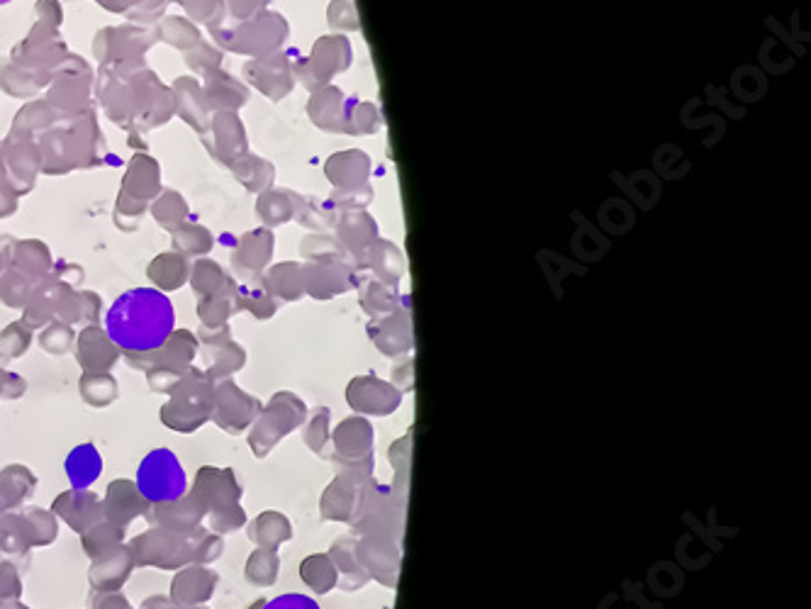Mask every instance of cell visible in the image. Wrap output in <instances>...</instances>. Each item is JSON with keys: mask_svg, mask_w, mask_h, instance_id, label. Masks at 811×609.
<instances>
[{"mask_svg": "<svg viewBox=\"0 0 811 609\" xmlns=\"http://www.w3.org/2000/svg\"><path fill=\"white\" fill-rule=\"evenodd\" d=\"M174 302L157 288L125 290L106 315L110 341L127 353L159 351L174 335Z\"/></svg>", "mask_w": 811, "mask_h": 609, "instance_id": "obj_1", "label": "cell"}, {"mask_svg": "<svg viewBox=\"0 0 811 609\" xmlns=\"http://www.w3.org/2000/svg\"><path fill=\"white\" fill-rule=\"evenodd\" d=\"M358 505L354 510V531L358 537H388L400 541L405 529L407 495L395 486L368 480L358 488Z\"/></svg>", "mask_w": 811, "mask_h": 609, "instance_id": "obj_2", "label": "cell"}, {"mask_svg": "<svg viewBox=\"0 0 811 609\" xmlns=\"http://www.w3.org/2000/svg\"><path fill=\"white\" fill-rule=\"evenodd\" d=\"M137 490L149 502H176L188 490V478L184 463L171 449H154L137 468Z\"/></svg>", "mask_w": 811, "mask_h": 609, "instance_id": "obj_3", "label": "cell"}, {"mask_svg": "<svg viewBox=\"0 0 811 609\" xmlns=\"http://www.w3.org/2000/svg\"><path fill=\"white\" fill-rule=\"evenodd\" d=\"M356 556L368 578H376L385 588L397 586V576H400V541L388 537H360L356 543Z\"/></svg>", "mask_w": 811, "mask_h": 609, "instance_id": "obj_4", "label": "cell"}, {"mask_svg": "<svg viewBox=\"0 0 811 609\" xmlns=\"http://www.w3.org/2000/svg\"><path fill=\"white\" fill-rule=\"evenodd\" d=\"M346 400H349L352 408L360 415H376L385 417L393 415L403 402L400 388L393 383H385V380L376 376H364L352 380L349 390H346Z\"/></svg>", "mask_w": 811, "mask_h": 609, "instance_id": "obj_5", "label": "cell"}, {"mask_svg": "<svg viewBox=\"0 0 811 609\" xmlns=\"http://www.w3.org/2000/svg\"><path fill=\"white\" fill-rule=\"evenodd\" d=\"M349 63H352L349 40L339 34L325 37V40H319L315 44L310 61L303 67V81L310 88L322 86L327 83L334 73L349 69Z\"/></svg>", "mask_w": 811, "mask_h": 609, "instance_id": "obj_6", "label": "cell"}, {"mask_svg": "<svg viewBox=\"0 0 811 609\" xmlns=\"http://www.w3.org/2000/svg\"><path fill=\"white\" fill-rule=\"evenodd\" d=\"M368 335L385 357H403V353L412 351V347H415V327H412L409 302H405L400 310L373 320Z\"/></svg>", "mask_w": 811, "mask_h": 609, "instance_id": "obj_7", "label": "cell"}, {"mask_svg": "<svg viewBox=\"0 0 811 609\" xmlns=\"http://www.w3.org/2000/svg\"><path fill=\"white\" fill-rule=\"evenodd\" d=\"M307 288L315 298H332L346 293L354 286H358L356 266L346 261H325L307 269Z\"/></svg>", "mask_w": 811, "mask_h": 609, "instance_id": "obj_8", "label": "cell"}, {"mask_svg": "<svg viewBox=\"0 0 811 609\" xmlns=\"http://www.w3.org/2000/svg\"><path fill=\"white\" fill-rule=\"evenodd\" d=\"M356 269H368L378 281L397 286L405 276V257L388 239H376V242L360 253Z\"/></svg>", "mask_w": 811, "mask_h": 609, "instance_id": "obj_9", "label": "cell"}, {"mask_svg": "<svg viewBox=\"0 0 811 609\" xmlns=\"http://www.w3.org/2000/svg\"><path fill=\"white\" fill-rule=\"evenodd\" d=\"M337 230L342 244L352 251L354 266L358 263L360 253L378 239V222L366 210H346L337 220Z\"/></svg>", "mask_w": 811, "mask_h": 609, "instance_id": "obj_10", "label": "cell"}, {"mask_svg": "<svg viewBox=\"0 0 811 609\" xmlns=\"http://www.w3.org/2000/svg\"><path fill=\"white\" fill-rule=\"evenodd\" d=\"M327 179L337 188H360L368 183L370 159L360 149H346L327 161Z\"/></svg>", "mask_w": 811, "mask_h": 609, "instance_id": "obj_11", "label": "cell"}, {"mask_svg": "<svg viewBox=\"0 0 811 609\" xmlns=\"http://www.w3.org/2000/svg\"><path fill=\"white\" fill-rule=\"evenodd\" d=\"M346 112H349V100H346L339 88L334 86L319 88L310 100L313 122L327 132H344Z\"/></svg>", "mask_w": 811, "mask_h": 609, "instance_id": "obj_12", "label": "cell"}, {"mask_svg": "<svg viewBox=\"0 0 811 609\" xmlns=\"http://www.w3.org/2000/svg\"><path fill=\"white\" fill-rule=\"evenodd\" d=\"M337 453L344 461H360L370 456L373 451V427L364 420V417H354V420H346L337 429Z\"/></svg>", "mask_w": 811, "mask_h": 609, "instance_id": "obj_13", "label": "cell"}, {"mask_svg": "<svg viewBox=\"0 0 811 609\" xmlns=\"http://www.w3.org/2000/svg\"><path fill=\"white\" fill-rule=\"evenodd\" d=\"M63 471H67L73 490H86L93 486L102 471V459L96 443H81V447H76L67 456V461H63Z\"/></svg>", "mask_w": 811, "mask_h": 609, "instance_id": "obj_14", "label": "cell"}, {"mask_svg": "<svg viewBox=\"0 0 811 609\" xmlns=\"http://www.w3.org/2000/svg\"><path fill=\"white\" fill-rule=\"evenodd\" d=\"M405 302H409V298L397 293V286L383 283L378 278H368V281L360 283V304H364V310L373 320L400 310Z\"/></svg>", "mask_w": 811, "mask_h": 609, "instance_id": "obj_15", "label": "cell"}, {"mask_svg": "<svg viewBox=\"0 0 811 609\" xmlns=\"http://www.w3.org/2000/svg\"><path fill=\"white\" fill-rule=\"evenodd\" d=\"M332 556H334V561H337V568L344 573L346 590H358L360 586H366L368 573L364 570V566L358 563L354 539H339L332 547Z\"/></svg>", "mask_w": 811, "mask_h": 609, "instance_id": "obj_16", "label": "cell"}, {"mask_svg": "<svg viewBox=\"0 0 811 609\" xmlns=\"http://www.w3.org/2000/svg\"><path fill=\"white\" fill-rule=\"evenodd\" d=\"M356 498H358V488L352 483L349 478L342 476L327 492L325 517H329V519H352Z\"/></svg>", "mask_w": 811, "mask_h": 609, "instance_id": "obj_17", "label": "cell"}, {"mask_svg": "<svg viewBox=\"0 0 811 609\" xmlns=\"http://www.w3.org/2000/svg\"><path fill=\"white\" fill-rule=\"evenodd\" d=\"M383 118L380 110L373 103H349V112H346V122H344V132L346 134H373L380 127Z\"/></svg>", "mask_w": 811, "mask_h": 609, "instance_id": "obj_18", "label": "cell"}, {"mask_svg": "<svg viewBox=\"0 0 811 609\" xmlns=\"http://www.w3.org/2000/svg\"><path fill=\"white\" fill-rule=\"evenodd\" d=\"M303 570H305V580L310 582L317 592H327L334 582H337V568H334L329 563V558H325V556L310 558Z\"/></svg>", "mask_w": 811, "mask_h": 609, "instance_id": "obj_19", "label": "cell"}, {"mask_svg": "<svg viewBox=\"0 0 811 609\" xmlns=\"http://www.w3.org/2000/svg\"><path fill=\"white\" fill-rule=\"evenodd\" d=\"M300 202V220L307 227H317V230H325V227H332L337 222V214H334L325 202H319L315 198H298Z\"/></svg>", "mask_w": 811, "mask_h": 609, "instance_id": "obj_20", "label": "cell"}, {"mask_svg": "<svg viewBox=\"0 0 811 609\" xmlns=\"http://www.w3.org/2000/svg\"><path fill=\"white\" fill-rule=\"evenodd\" d=\"M388 459H390V463L395 466V471H397L395 488L407 495V476H409V463H412V435H407L405 439L393 443Z\"/></svg>", "mask_w": 811, "mask_h": 609, "instance_id": "obj_21", "label": "cell"}, {"mask_svg": "<svg viewBox=\"0 0 811 609\" xmlns=\"http://www.w3.org/2000/svg\"><path fill=\"white\" fill-rule=\"evenodd\" d=\"M293 196H288V190H270V196L264 198L261 208L264 214L270 222H283L288 220L293 214Z\"/></svg>", "mask_w": 811, "mask_h": 609, "instance_id": "obj_22", "label": "cell"}, {"mask_svg": "<svg viewBox=\"0 0 811 609\" xmlns=\"http://www.w3.org/2000/svg\"><path fill=\"white\" fill-rule=\"evenodd\" d=\"M370 200H373V188L368 183L360 188H337V193L332 196L334 206H339L344 210H364Z\"/></svg>", "mask_w": 811, "mask_h": 609, "instance_id": "obj_23", "label": "cell"}, {"mask_svg": "<svg viewBox=\"0 0 811 609\" xmlns=\"http://www.w3.org/2000/svg\"><path fill=\"white\" fill-rule=\"evenodd\" d=\"M329 22L342 30H358V16L352 0H337V3H332Z\"/></svg>", "mask_w": 811, "mask_h": 609, "instance_id": "obj_24", "label": "cell"}, {"mask_svg": "<svg viewBox=\"0 0 811 609\" xmlns=\"http://www.w3.org/2000/svg\"><path fill=\"white\" fill-rule=\"evenodd\" d=\"M261 609H319V605L307 595H280L276 600L264 602Z\"/></svg>", "mask_w": 811, "mask_h": 609, "instance_id": "obj_25", "label": "cell"}, {"mask_svg": "<svg viewBox=\"0 0 811 609\" xmlns=\"http://www.w3.org/2000/svg\"><path fill=\"white\" fill-rule=\"evenodd\" d=\"M278 276H283V296L298 298L300 290L295 288V278H298V266H280Z\"/></svg>", "mask_w": 811, "mask_h": 609, "instance_id": "obj_26", "label": "cell"}, {"mask_svg": "<svg viewBox=\"0 0 811 609\" xmlns=\"http://www.w3.org/2000/svg\"><path fill=\"white\" fill-rule=\"evenodd\" d=\"M395 380H397V386H400L403 390L412 388V383H415V363L407 361L405 366L397 368V371H395ZM397 386H395V388H397Z\"/></svg>", "mask_w": 811, "mask_h": 609, "instance_id": "obj_27", "label": "cell"}, {"mask_svg": "<svg viewBox=\"0 0 811 609\" xmlns=\"http://www.w3.org/2000/svg\"><path fill=\"white\" fill-rule=\"evenodd\" d=\"M319 415H322V417H319V425H317V427H313V429H310V441H313V439H315V437H317V441H315V443H317V447H319V441H322V439H325V425H327V410H319Z\"/></svg>", "mask_w": 811, "mask_h": 609, "instance_id": "obj_28", "label": "cell"}, {"mask_svg": "<svg viewBox=\"0 0 811 609\" xmlns=\"http://www.w3.org/2000/svg\"><path fill=\"white\" fill-rule=\"evenodd\" d=\"M6 3H10V0H0V6H6Z\"/></svg>", "mask_w": 811, "mask_h": 609, "instance_id": "obj_29", "label": "cell"}]
</instances>
